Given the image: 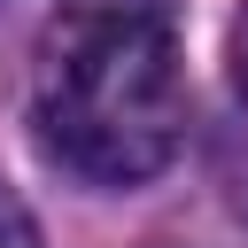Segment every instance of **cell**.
Segmentation results:
<instances>
[{
	"label": "cell",
	"mask_w": 248,
	"mask_h": 248,
	"mask_svg": "<svg viewBox=\"0 0 248 248\" xmlns=\"http://www.w3.org/2000/svg\"><path fill=\"white\" fill-rule=\"evenodd\" d=\"M232 78H240V93H248V8L232 16Z\"/></svg>",
	"instance_id": "obj_3"
},
{
	"label": "cell",
	"mask_w": 248,
	"mask_h": 248,
	"mask_svg": "<svg viewBox=\"0 0 248 248\" xmlns=\"http://www.w3.org/2000/svg\"><path fill=\"white\" fill-rule=\"evenodd\" d=\"M31 116H39V140L101 186H132V178L163 170L178 147V124H186L170 23L147 8L62 16L39 39Z\"/></svg>",
	"instance_id": "obj_1"
},
{
	"label": "cell",
	"mask_w": 248,
	"mask_h": 248,
	"mask_svg": "<svg viewBox=\"0 0 248 248\" xmlns=\"http://www.w3.org/2000/svg\"><path fill=\"white\" fill-rule=\"evenodd\" d=\"M0 248H39V240H31V225H23V209H16V202H0Z\"/></svg>",
	"instance_id": "obj_2"
}]
</instances>
